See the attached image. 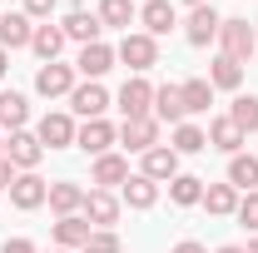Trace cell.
<instances>
[{"label":"cell","instance_id":"6da1fadb","mask_svg":"<svg viewBox=\"0 0 258 253\" xmlns=\"http://www.w3.org/2000/svg\"><path fill=\"white\" fill-rule=\"evenodd\" d=\"M114 60L129 65V75H144V70H154L159 65V40L144 30H129L119 45H114Z\"/></svg>","mask_w":258,"mask_h":253},{"label":"cell","instance_id":"7a4b0ae2","mask_svg":"<svg viewBox=\"0 0 258 253\" xmlns=\"http://www.w3.org/2000/svg\"><path fill=\"white\" fill-rule=\"evenodd\" d=\"M258 50V40H253V25L243 20V15H228L224 25H219V55H228V60H248Z\"/></svg>","mask_w":258,"mask_h":253},{"label":"cell","instance_id":"3957f363","mask_svg":"<svg viewBox=\"0 0 258 253\" xmlns=\"http://www.w3.org/2000/svg\"><path fill=\"white\" fill-rule=\"evenodd\" d=\"M114 104H119L124 119H144V114H154V85L144 75H129L119 85V95H114Z\"/></svg>","mask_w":258,"mask_h":253},{"label":"cell","instance_id":"277c9868","mask_svg":"<svg viewBox=\"0 0 258 253\" xmlns=\"http://www.w3.org/2000/svg\"><path fill=\"white\" fill-rule=\"evenodd\" d=\"M75 85H80L75 65L50 60V65H40V70H35V95H45V99H70V90H75Z\"/></svg>","mask_w":258,"mask_h":253},{"label":"cell","instance_id":"5b68a950","mask_svg":"<svg viewBox=\"0 0 258 253\" xmlns=\"http://www.w3.org/2000/svg\"><path fill=\"white\" fill-rule=\"evenodd\" d=\"M75 114H64V109H50V114H40V124H35V139L45 144V149H70L75 144Z\"/></svg>","mask_w":258,"mask_h":253},{"label":"cell","instance_id":"8992f818","mask_svg":"<svg viewBox=\"0 0 258 253\" xmlns=\"http://www.w3.org/2000/svg\"><path fill=\"white\" fill-rule=\"evenodd\" d=\"M219 25H224V15H219L214 5H194L189 20H184V40H189L194 50H204V45L219 40Z\"/></svg>","mask_w":258,"mask_h":253},{"label":"cell","instance_id":"52a82bcc","mask_svg":"<svg viewBox=\"0 0 258 253\" xmlns=\"http://www.w3.org/2000/svg\"><path fill=\"white\" fill-rule=\"evenodd\" d=\"M119 144V129L109 124V119H85V124L75 129V149H85V154H109Z\"/></svg>","mask_w":258,"mask_h":253},{"label":"cell","instance_id":"ba28073f","mask_svg":"<svg viewBox=\"0 0 258 253\" xmlns=\"http://www.w3.org/2000/svg\"><path fill=\"white\" fill-rule=\"evenodd\" d=\"M70 109H75L80 119H104V109H109V90H104L99 80H80V85L70 90Z\"/></svg>","mask_w":258,"mask_h":253},{"label":"cell","instance_id":"9c48e42d","mask_svg":"<svg viewBox=\"0 0 258 253\" xmlns=\"http://www.w3.org/2000/svg\"><path fill=\"white\" fill-rule=\"evenodd\" d=\"M159 119H154V114H144V119H124V124H119V144H124L129 154H149V149H154V144H159Z\"/></svg>","mask_w":258,"mask_h":253},{"label":"cell","instance_id":"30bf717a","mask_svg":"<svg viewBox=\"0 0 258 253\" xmlns=\"http://www.w3.org/2000/svg\"><path fill=\"white\" fill-rule=\"evenodd\" d=\"M109 70H114V45H104V40L80 45V55H75V75L80 80H104Z\"/></svg>","mask_w":258,"mask_h":253},{"label":"cell","instance_id":"8fae6325","mask_svg":"<svg viewBox=\"0 0 258 253\" xmlns=\"http://www.w3.org/2000/svg\"><path fill=\"white\" fill-rule=\"evenodd\" d=\"M5 159H10V164H15L20 174H35V164L45 159V144L35 139L30 129H15V134L5 139Z\"/></svg>","mask_w":258,"mask_h":253},{"label":"cell","instance_id":"7c38bea8","mask_svg":"<svg viewBox=\"0 0 258 253\" xmlns=\"http://www.w3.org/2000/svg\"><path fill=\"white\" fill-rule=\"evenodd\" d=\"M119 209H124V204H119V194H109V189H90L80 214L90 219V228H114V223H119Z\"/></svg>","mask_w":258,"mask_h":253},{"label":"cell","instance_id":"4fadbf2b","mask_svg":"<svg viewBox=\"0 0 258 253\" xmlns=\"http://www.w3.org/2000/svg\"><path fill=\"white\" fill-rule=\"evenodd\" d=\"M45 199H50V184H45L40 174H15V184H10V204H15L20 214H35Z\"/></svg>","mask_w":258,"mask_h":253},{"label":"cell","instance_id":"5bb4252c","mask_svg":"<svg viewBox=\"0 0 258 253\" xmlns=\"http://www.w3.org/2000/svg\"><path fill=\"white\" fill-rule=\"evenodd\" d=\"M139 25H144V35H169L174 25H179V10H174V0H144L139 5Z\"/></svg>","mask_w":258,"mask_h":253},{"label":"cell","instance_id":"9a60e30c","mask_svg":"<svg viewBox=\"0 0 258 253\" xmlns=\"http://www.w3.org/2000/svg\"><path fill=\"white\" fill-rule=\"evenodd\" d=\"M204 134H209V149H224L228 159H233V154H243V144H248V134H243V129L233 124L228 114L209 119V129H204Z\"/></svg>","mask_w":258,"mask_h":253},{"label":"cell","instance_id":"2e32d148","mask_svg":"<svg viewBox=\"0 0 258 253\" xmlns=\"http://www.w3.org/2000/svg\"><path fill=\"white\" fill-rule=\"evenodd\" d=\"M129 179V159L124 154H114V149H109V154H99L95 159V169H90V184H95V189H119V184H124Z\"/></svg>","mask_w":258,"mask_h":253},{"label":"cell","instance_id":"e0dca14e","mask_svg":"<svg viewBox=\"0 0 258 253\" xmlns=\"http://www.w3.org/2000/svg\"><path fill=\"white\" fill-rule=\"evenodd\" d=\"M60 30H64V40H75V45H95L99 35H104V25H99V15H90V10H70L60 20Z\"/></svg>","mask_w":258,"mask_h":253},{"label":"cell","instance_id":"ac0fdd59","mask_svg":"<svg viewBox=\"0 0 258 253\" xmlns=\"http://www.w3.org/2000/svg\"><path fill=\"white\" fill-rule=\"evenodd\" d=\"M35 35V20L25 10H10V15H0V50H25Z\"/></svg>","mask_w":258,"mask_h":253},{"label":"cell","instance_id":"d6986e66","mask_svg":"<svg viewBox=\"0 0 258 253\" xmlns=\"http://www.w3.org/2000/svg\"><path fill=\"white\" fill-rule=\"evenodd\" d=\"M154 119H159V124H184V119H189L179 85H154Z\"/></svg>","mask_w":258,"mask_h":253},{"label":"cell","instance_id":"ffe728a7","mask_svg":"<svg viewBox=\"0 0 258 253\" xmlns=\"http://www.w3.org/2000/svg\"><path fill=\"white\" fill-rule=\"evenodd\" d=\"M139 174L154 179V184H169V179L179 174V154H174L169 144H154V149L144 154V164H139Z\"/></svg>","mask_w":258,"mask_h":253},{"label":"cell","instance_id":"44dd1931","mask_svg":"<svg viewBox=\"0 0 258 253\" xmlns=\"http://www.w3.org/2000/svg\"><path fill=\"white\" fill-rule=\"evenodd\" d=\"M90 219L85 214H70V219H55V248H70V253H80L85 243H90Z\"/></svg>","mask_w":258,"mask_h":253},{"label":"cell","instance_id":"7402d4cb","mask_svg":"<svg viewBox=\"0 0 258 253\" xmlns=\"http://www.w3.org/2000/svg\"><path fill=\"white\" fill-rule=\"evenodd\" d=\"M119 204H129V209H154L159 204V184L144 179V174H129L124 184H119Z\"/></svg>","mask_w":258,"mask_h":253},{"label":"cell","instance_id":"603a6c76","mask_svg":"<svg viewBox=\"0 0 258 253\" xmlns=\"http://www.w3.org/2000/svg\"><path fill=\"white\" fill-rule=\"evenodd\" d=\"M60 219H70V214H80L85 209V189L75 184V179H60V184H50V199H45Z\"/></svg>","mask_w":258,"mask_h":253},{"label":"cell","instance_id":"cb8c5ba5","mask_svg":"<svg viewBox=\"0 0 258 253\" xmlns=\"http://www.w3.org/2000/svg\"><path fill=\"white\" fill-rule=\"evenodd\" d=\"M99 25H104V30H124L129 35V25H134V20H139V10H134V0H99Z\"/></svg>","mask_w":258,"mask_h":253},{"label":"cell","instance_id":"d4e9b609","mask_svg":"<svg viewBox=\"0 0 258 253\" xmlns=\"http://www.w3.org/2000/svg\"><path fill=\"white\" fill-rule=\"evenodd\" d=\"M25 119H30V99L20 95V90H0V129H25Z\"/></svg>","mask_w":258,"mask_h":253},{"label":"cell","instance_id":"484cf974","mask_svg":"<svg viewBox=\"0 0 258 253\" xmlns=\"http://www.w3.org/2000/svg\"><path fill=\"white\" fill-rule=\"evenodd\" d=\"M30 50L40 55V65H50V60H60V50H64V30L60 25H35V35H30Z\"/></svg>","mask_w":258,"mask_h":253},{"label":"cell","instance_id":"4316f807","mask_svg":"<svg viewBox=\"0 0 258 253\" xmlns=\"http://www.w3.org/2000/svg\"><path fill=\"white\" fill-rule=\"evenodd\" d=\"M238 199H243V194L233 189V184H204V209H209V214H219V219H228V214H238Z\"/></svg>","mask_w":258,"mask_h":253},{"label":"cell","instance_id":"83f0119b","mask_svg":"<svg viewBox=\"0 0 258 253\" xmlns=\"http://www.w3.org/2000/svg\"><path fill=\"white\" fill-rule=\"evenodd\" d=\"M214 90H238L243 85V65L228 60V55H214V65H209V75H204Z\"/></svg>","mask_w":258,"mask_h":253},{"label":"cell","instance_id":"f1b7e54d","mask_svg":"<svg viewBox=\"0 0 258 253\" xmlns=\"http://www.w3.org/2000/svg\"><path fill=\"white\" fill-rule=\"evenodd\" d=\"M228 184L238 194H253L258 189V159L253 154H233L228 159Z\"/></svg>","mask_w":258,"mask_h":253},{"label":"cell","instance_id":"f546056e","mask_svg":"<svg viewBox=\"0 0 258 253\" xmlns=\"http://www.w3.org/2000/svg\"><path fill=\"white\" fill-rule=\"evenodd\" d=\"M169 199H174L179 209L204 204V179H199V174H174V179H169Z\"/></svg>","mask_w":258,"mask_h":253},{"label":"cell","instance_id":"4dcf8cb0","mask_svg":"<svg viewBox=\"0 0 258 253\" xmlns=\"http://www.w3.org/2000/svg\"><path fill=\"white\" fill-rule=\"evenodd\" d=\"M179 95H184V109H189V114H204V109L214 104V85L199 75V80H184V85H179Z\"/></svg>","mask_w":258,"mask_h":253},{"label":"cell","instance_id":"1f68e13d","mask_svg":"<svg viewBox=\"0 0 258 253\" xmlns=\"http://www.w3.org/2000/svg\"><path fill=\"white\" fill-rule=\"evenodd\" d=\"M169 149H174V154H199V149H209V134L184 119V124H174V144H169Z\"/></svg>","mask_w":258,"mask_h":253},{"label":"cell","instance_id":"d6a6232c","mask_svg":"<svg viewBox=\"0 0 258 253\" xmlns=\"http://www.w3.org/2000/svg\"><path fill=\"white\" fill-rule=\"evenodd\" d=\"M228 119L243 129V134H258V95H238L228 104Z\"/></svg>","mask_w":258,"mask_h":253},{"label":"cell","instance_id":"836d02e7","mask_svg":"<svg viewBox=\"0 0 258 253\" xmlns=\"http://www.w3.org/2000/svg\"><path fill=\"white\" fill-rule=\"evenodd\" d=\"M80 253H124V243H119V233H114V228H95V233H90V243H85Z\"/></svg>","mask_w":258,"mask_h":253},{"label":"cell","instance_id":"e575fe53","mask_svg":"<svg viewBox=\"0 0 258 253\" xmlns=\"http://www.w3.org/2000/svg\"><path fill=\"white\" fill-rule=\"evenodd\" d=\"M238 223H243L248 233H258V189L238 199Z\"/></svg>","mask_w":258,"mask_h":253},{"label":"cell","instance_id":"d590c367","mask_svg":"<svg viewBox=\"0 0 258 253\" xmlns=\"http://www.w3.org/2000/svg\"><path fill=\"white\" fill-rule=\"evenodd\" d=\"M25 15H30V20H40V25H45V20L55 15V0H25Z\"/></svg>","mask_w":258,"mask_h":253},{"label":"cell","instance_id":"8d00e7d4","mask_svg":"<svg viewBox=\"0 0 258 253\" xmlns=\"http://www.w3.org/2000/svg\"><path fill=\"white\" fill-rule=\"evenodd\" d=\"M0 253H40L30 243V238H5V243H0Z\"/></svg>","mask_w":258,"mask_h":253},{"label":"cell","instance_id":"74e56055","mask_svg":"<svg viewBox=\"0 0 258 253\" xmlns=\"http://www.w3.org/2000/svg\"><path fill=\"white\" fill-rule=\"evenodd\" d=\"M15 174H20V169H15V164H10V159L0 154V189H10V184H15Z\"/></svg>","mask_w":258,"mask_h":253},{"label":"cell","instance_id":"f35d334b","mask_svg":"<svg viewBox=\"0 0 258 253\" xmlns=\"http://www.w3.org/2000/svg\"><path fill=\"white\" fill-rule=\"evenodd\" d=\"M169 253H209V248H204L199 238H184V243H174V248H169Z\"/></svg>","mask_w":258,"mask_h":253},{"label":"cell","instance_id":"ab89813d","mask_svg":"<svg viewBox=\"0 0 258 253\" xmlns=\"http://www.w3.org/2000/svg\"><path fill=\"white\" fill-rule=\"evenodd\" d=\"M10 75V50H0V80Z\"/></svg>","mask_w":258,"mask_h":253},{"label":"cell","instance_id":"60d3db41","mask_svg":"<svg viewBox=\"0 0 258 253\" xmlns=\"http://www.w3.org/2000/svg\"><path fill=\"white\" fill-rule=\"evenodd\" d=\"M214 253H243V243H224V248H214Z\"/></svg>","mask_w":258,"mask_h":253},{"label":"cell","instance_id":"b9f144b4","mask_svg":"<svg viewBox=\"0 0 258 253\" xmlns=\"http://www.w3.org/2000/svg\"><path fill=\"white\" fill-rule=\"evenodd\" d=\"M243 253H258V233H253V238H248V243H243Z\"/></svg>","mask_w":258,"mask_h":253},{"label":"cell","instance_id":"7bdbcfd3","mask_svg":"<svg viewBox=\"0 0 258 253\" xmlns=\"http://www.w3.org/2000/svg\"><path fill=\"white\" fill-rule=\"evenodd\" d=\"M184 5H189V10H194V5H209V0H184Z\"/></svg>","mask_w":258,"mask_h":253},{"label":"cell","instance_id":"ee69618b","mask_svg":"<svg viewBox=\"0 0 258 253\" xmlns=\"http://www.w3.org/2000/svg\"><path fill=\"white\" fill-rule=\"evenodd\" d=\"M253 40H258V20H253Z\"/></svg>","mask_w":258,"mask_h":253},{"label":"cell","instance_id":"f6af8a7d","mask_svg":"<svg viewBox=\"0 0 258 253\" xmlns=\"http://www.w3.org/2000/svg\"><path fill=\"white\" fill-rule=\"evenodd\" d=\"M0 154H5V139H0Z\"/></svg>","mask_w":258,"mask_h":253},{"label":"cell","instance_id":"bcb514c9","mask_svg":"<svg viewBox=\"0 0 258 253\" xmlns=\"http://www.w3.org/2000/svg\"><path fill=\"white\" fill-rule=\"evenodd\" d=\"M55 253H70V248H55Z\"/></svg>","mask_w":258,"mask_h":253}]
</instances>
